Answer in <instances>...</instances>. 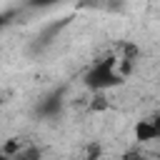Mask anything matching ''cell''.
Masks as SVG:
<instances>
[{
	"label": "cell",
	"mask_w": 160,
	"mask_h": 160,
	"mask_svg": "<svg viewBox=\"0 0 160 160\" xmlns=\"http://www.w3.org/2000/svg\"><path fill=\"white\" fill-rule=\"evenodd\" d=\"M0 160H12L10 155H5V152H0Z\"/></svg>",
	"instance_id": "cell-7"
},
{
	"label": "cell",
	"mask_w": 160,
	"mask_h": 160,
	"mask_svg": "<svg viewBox=\"0 0 160 160\" xmlns=\"http://www.w3.org/2000/svg\"><path fill=\"white\" fill-rule=\"evenodd\" d=\"M120 82H122V72H120V65H118L115 55H108V58L92 62L90 70L85 72V85L95 92H105V90H110Z\"/></svg>",
	"instance_id": "cell-1"
},
{
	"label": "cell",
	"mask_w": 160,
	"mask_h": 160,
	"mask_svg": "<svg viewBox=\"0 0 160 160\" xmlns=\"http://www.w3.org/2000/svg\"><path fill=\"white\" fill-rule=\"evenodd\" d=\"M60 110H62V90H52L38 105V115L40 118H58Z\"/></svg>",
	"instance_id": "cell-2"
},
{
	"label": "cell",
	"mask_w": 160,
	"mask_h": 160,
	"mask_svg": "<svg viewBox=\"0 0 160 160\" xmlns=\"http://www.w3.org/2000/svg\"><path fill=\"white\" fill-rule=\"evenodd\" d=\"M15 12H18L15 8H10V10H2V12H0V28H2V25H8V22L15 18Z\"/></svg>",
	"instance_id": "cell-5"
},
{
	"label": "cell",
	"mask_w": 160,
	"mask_h": 160,
	"mask_svg": "<svg viewBox=\"0 0 160 160\" xmlns=\"http://www.w3.org/2000/svg\"><path fill=\"white\" fill-rule=\"evenodd\" d=\"M135 138H138L140 142L158 140V135H155V125H152V120H150V118H148V120H140V122L135 125Z\"/></svg>",
	"instance_id": "cell-3"
},
{
	"label": "cell",
	"mask_w": 160,
	"mask_h": 160,
	"mask_svg": "<svg viewBox=\"0 0 160 160\" xmlns=\"http://www.w3.org/2000/svg\"><path fill=\"white\" fill-rule=\"evenodd\" d=\"M12 160H40V150H38L35 145H25Z\"/></svg>",
	"instance_id": "cell-4"
},
{
	"label": "cell",
	"mask_w": 160,
	"mask_h": 160,
	"mask_svg": "<svg viewBox=\"0 0 160 160\" xmlns=\"http://www.w3.org/2000/svg\"><path fill=\"white\" fill-rule=\"evenodd\" d=\"M122 160H145V158H142V152H125Z\"/></svg>",
	"instance_id": "cell-6"
},
{
	"label": "cell",
	"mask_w": 160,
	"mask_h": 160,
	"mask_svg": "<svg viewBox=\"0 0 160 160\" xmlns=\"http://www.w3.org/2000/svg\"><path fill=\"white\" fill-rule=\"evenodd\" d=\"M88 160H98V155H90V158H88Z\"/></svg>",
	"instance_id": "cell-8"
}]
</instances>
